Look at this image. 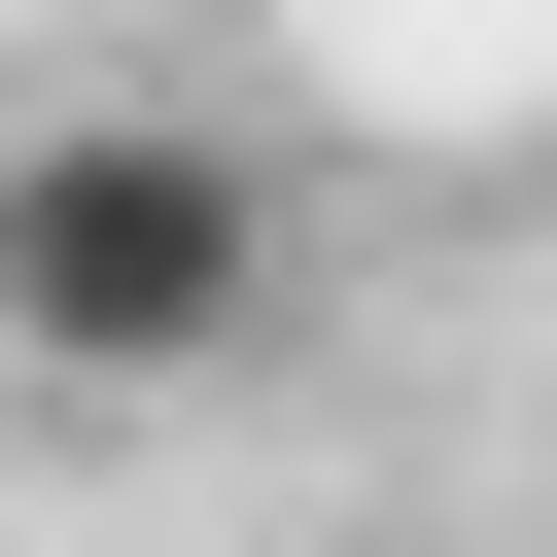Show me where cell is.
Instances as JSON below:
<instances>
[{
    "mask_svg": "<svg viewBox=\"0 0 557 557\" xmlns=\"http://www.w3.org/2000/svg\"><path fill=\"white\" fill-rule=\"evenodd\" d=\"M278 313H313V174H278L244 104H35V139H0V383L174 418V383H244Z\"/></svg>",
    "mask_w": 557,
    "mask_h": 557,
    "instance_id": "obj_1",
    "label": "cell"
}]
</instances>
